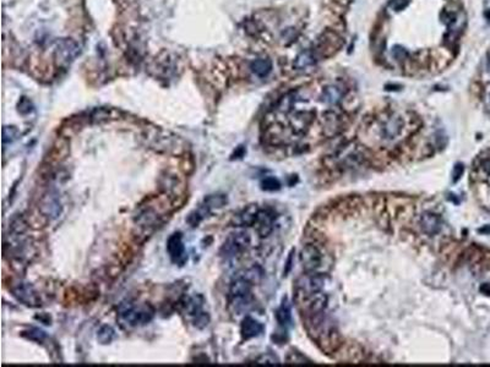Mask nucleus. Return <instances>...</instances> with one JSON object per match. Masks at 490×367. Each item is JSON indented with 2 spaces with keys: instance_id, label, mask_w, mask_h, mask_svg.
<instances>
[{
  "instance_id": "nucleus-1",
  "label": "nucleus",
  "mask_w": 490,
  "mask_h": 367,
  "mask_svg": "<svg viewBox=\"0 0 490 367\" xmlns=\"http://www.w3.org/2000/svg\"><path fill=\"white\" fill-rule=\"evenodd\" d=\"M154 316L153 309L147 304L137 305L132 301H125L118 309V318L123 326L134 328L151 322Z\"/></svg>"
},
{
  "instance_id": "nucleus-2",
  "label": "nucleus",
  "mask_w": 490,
  "mask_h": 367,
  "mask_svg": "<svg viewBox=\"0 0 490 367\" xmlns=\"http://www.w3.org/2000/svg\"><path fill=\"white\" fill-rule=\"evenodd\" d=\"M250 244V236L249 234L245 231H236L232 233L226 239L221 247V256L224 258H233V257L238 256L243 251L249 246Z\"/></svg>"
},
{
  "instance_id": "nucleus-3",
  "label": "nucleus",
  "mask_w": 490,
  "mask_h": 367,
  "mask_svg": "<svg viewBox=\"0 0 490 367\" xmlns=\"http://www.w3.org/2000/svg\"><path fill=\"white\" fill-rule=\"evenodd\" d=\"M202 301L201 296H196V298H190L185 304V310L189 315L193 317V322L198 328H204L207 326L210 317H208L207 312L202 310Z\"/></svg>"
},
{
  "instance_id": "nucleus-4",
  "label": "nucleus",
  "mask_w": 490,
  "mask_h": 367,
  "mask_svg": "<svg viewBox=\"0 0 490 367\" xmlns=\"http://www.w3.org/2000/svg\"><path fill=\"white\" fill-rule=\"evenodd\" d=\"M13 294L19 301L30 307H37L41 305V299L35 288L27 283H19L13 288Z\"/></svg>"
},
{
  "instance_id": "nucleus-5",
  "label": "nucleus",
  "mask_w": 490,
  "mask_h": 367,
  "mask_svg": "<svg viewBox=\"0 0 490 367\" xmlns=\"http://www.w3.org/2000/svg\"><path fill=\"white\" fill-rule=\"evenodd\" d=\"M321 261H322V255H321L319 248L314 245H305L300 251V262L306 272H315L320 267Z\"/></svg>"
},
{
  "instance_id": "nucleus-6",
  "label": "nucleus",
  "mask_w": 490,
  "mask_h": 367,
  "mask_svg": "<svg viewBox=\"0 0 490 367\" xmlns=\"http://www.w3.org/2000/svg\"><path fill=\"white\" fill-rule=\"evenodd\" d=\"M167 251L170 253V257L174 263L183 264L187 261V255H185V246L183 242L182 234L176 233L168 239L167 242Z\"/></svg>"
},
{
  "instance_id": "nucleus-7",
  "label": "nucleus",
  "mask_w": 490,
  "mask_h": 367,
  "mask_svg": "<svg viewBox=\"0 0 490 367\" xmlns=\"http://www.w3.org/2000/svg\"><path fill=\"white\" fill-rule=\"evenodd\" d=\"M260 211L259 206L250 205L245 207L244 210L235 214L232 219L233 227H252L255 224L256 218H258V213Z\"/></svg>"
},
{
  "instance_id": "nucleus-8",
  "label": "nucleus",
  "mask_w": 490,
  "mask_h": 367,
  "mask_svg": "<svg viewBox=\"0 0 490 367\" xmlns=\"http://www.w3.org/2000/svg\"><path fill=\"white\" fill-rule=\"evenodd\" d=\"M274 223H275V216L271 211L269 210H260L258 213V218L255 222V228L259 235L261 238H266L274 230Z\"/></svg>"
},
{
  "instance_id": "nucleus-9",
  "label": "nucleus",
  "mask_w": 490,
  "mask_h": 367,
  "mask_svg": "<svg viewBox=\"0 0 490 367\" xmlns=\"http://www.w3.org/2000/svg\"><path fill=\"white\" fill-rule=\"evenodd\" d=\"M419 225H421L422 230H423L425 234L433 236V235H436V234L441 230L443 222H441L440 217H439L438 214L432 213V212H425V213H423L421 216Z\"/></svg>"
},
{
  "instance_id": "nucleus-10",
  "label": "nucleus",
  "mask_w": 490,
  "mask_h": 367,
  "mask_svg": "<svg viewBox=\"0 0 490 367\" xmlns=\"http://www.w3.org/2000/svg\"><path fill=\"white\" fill-rule=\"evenodd\" d=\"M404 123L399 117H391L385 121L381 128V136L384 140L392 141L402 134Z\"/></svg>"
},
{
  "instance_id": "nucleus-11",
  "label": "nucleus",
  "mask_w": 490,
  "mask_h": 367,
  "mask_svg": "<svg viewBox=\"0 0 490 367\" xmlns=\"http://www.w3.org/2000/svg\"><path fill=\"white\" fill-rule=\"evenodd\" d=\"M39 208H41L42 213L48 218H55L61 212L60 201L55 194H47L46 196H43Z\"/></svg>"
},
{
  "instance_id": "nucleus-12",
  "label": "nucleus",
  "mask_w": 490,
  "mask_h": 367,
  "mask_svg": "<svg viewBox=\"0 0 490 367\" xmlns=\"http://www.w3.org/2000/svg\"><path fill=\"white\" fill-rule=\"evenodd\" d=\"M326 278L322 274H309L308 277L300 282V288L303 289L304 293L308 295H312L315 293H319L325 287Z\"/></svg>"
},
{
  "instance_id": "nucleus-13",
  "label": "nucleus",
  "mask_w": 490,
  "mask_h": 367,
  "mask_svg": "<svg viewBox=\"0 0 490 367\" xmlns=\"http://www.w3.org/2000/svg\"><path fill=\"white\" fill-rule=\"evenodd\" d=\"M252 296V282L245 277H239L233 282L229 289V298H247Z\"/></svg>"
},
{
  "instance_id": "nucleus-14",
  "label": "nucleus",
  "mask_w": 490,
  "mask_h": 367,
  "mask_svg": "<svg viewBox=\"0 0 490 367\" xmlns=\"http://www.w3.org/2000/svg\"><path fill=\"white\" fill-rule=\"evenodd\" d=\"M240 332L244 339H252V338L258 337L264 332V326L254 318L245 317L243 323H241Z\"/></svg>"
},
{
  "instance_id": "nucleus-15",
  "label": "nucleus",
  "mask_w": 490,
  "mask_h": 367,
  "mask_svg": "<svg viewBox=\"0 0 490 367\" xmlns=\"http://www.w3.org/2000/svg\"><path fill=\"white\" fill-rule=\"evenodd\" d=\"M326 305H328V295L323 293H315L310 295V300L308 304V310L311 315L316 316L321 315L323 310H325Z\"/></svg>"
},
{
  "instance_id": "nucleus-16",
  "label": "nucleus",
  "mask_w": 490,
  "mask_h": 367,
  "mask_svg": "<svg viewBox=\"0 0 490 367\" xmlns=\"http://www.w3.org/2000/svg\"><path fill=\"white\" fill-rule=\"evenodd\" d=\"M78 53V48L74 42L71 41H63L60 43V46L58 47V54L60 55V60L61 61H71L74 60V58L77 55Z\"/></svg>"
},
{
  "instance_id": "nucleus-17",
  "label": "nucleus",
  "mask_w": 490,
  "mask_h": 367,
  "mask_svg": "<svg viewBox=\"0 0 490 367\" xmlns=\"http://www.w3.org/2000/svg\"><path fill=\"white\" fill-rule=\"evenodd\" d=\"M250 69H252V71L255 75L260 76V77H265V76L269 75L270 71H271L272 63L269 59H256L250 65Z\"/></svg>"
},
{
  "instance_id": "nucleus-18",
  "label": "nucleus",
  "mask_w": 490,
  "mask_h": 367,
  "mask_svg": "<svg viewBox=\"0 0 490 367\" xmlns=\"http://www.w3.org/2000/svg\"><path fill=\"white\" fill-rule=\"evenodd\" d=\"M276 318H277L278 323L281 326H288L292 322V313H291V306H289L288 300L284 299L283 303L278 307L277 312H276Z\"/></svg>"
},
{
  "instance_id": "nucleus-19",
  "label": "nucleus",
  "mask_w": 490,
  "mask_h": 367,
  "mask_svg": "<svg viewBox=\"0 0 490 367\" xmlns=\"http://www.w3.org/2000/svg\"><path fill=\"white\" fill-rule=\"evenodd\" d=\"M227 199L223 196V195H211L205 199L204 205H202L201 208H204L205 212H210L211 210H215V208H221L226 205Z\"/></svg>"
},
{
  "instance_id": "nucleus-20",
  "label": "nucleus",
  "mask_w": 490,
  "mask_h": 367,
  "mask_svg": "<svg viewBox=\"0 0 490 367\" xmlns=\"http://www.w3.org/2000/svg\"><path fill=\"white\" fill-rule=\"evenodd\" d=\"M322 100L329 104H337L342 100V92H341L339 87L329 86L323 89Z\"/></svg>"
},
{
  "instance_id": "nucleus-21",
  "label": "nucleus",
  "mask_w": 490,
  "mask_h": 367,
  "mask_svg": "<svg viewBox=\"0 0 490 367\" xmlns=\"http://www.w3.org/2000/svg\"><path fill=\"white\" fill-rule=\"evenodd\" d=\"M310 121H311V118L308 113H298V114L293 118L292 126L297 132H303L304 130L306 129V126L310 124Z\"/></svg>"
},
{
  "instance_id": "nucleus-22",
  "label": "nucleus",
  "mask_w": 490,
  "mask_h": 367,
  "mask_svg": "<svg viewBox=\"0 0 490 367\" xmlns=\"http://www.w3.org/2000/svg\"><path fill=\"white\" fill-rule=\"evenodd\" d=\"M314 63H315V56L312 55L310 50H305V52H302L299 55H298L297 60H295V67H298L299 70H304L306 69V67L311 66Z\"/></svg>"
},
{
  "instance_id": "nucleus-23",
  "label": "nucleus",
  "mask_w": 490,
  "mask_h": 367,
  "mask_svg": "<svg viewBox=\"0 0 490 367\" xmlns=\"http://www.w3.org/2000/svg\"><path fill=\"white\" fill-rule=\"evenodd\" d=\"M114 337H115V332L111 326H103L101 327L100 330H98L97 339L102 344L111 343V341L114 339Z\"/></svg>"
},
{
  "instance_id": "nucleus-24",
  "label": "nucleus",
  "mask_w": 490,
  "mask_h": 367,
  "mask_svg": "<svg viewBox=\"0 0 490 367\" xmlns=\"http://www.w3.org/2000/svg\"><path fill=\"white\" fill-rule=\"evenodd\" d=\"M261 186H263L264 190L266 191H277L280 190L281 184L277 179H276V177L269 176V177H265L263 181H261Z\"/></svg>"
},
{
  "instance_id": "nucleus-25",
  "label": "nucleus",
  "mask_w": 490,
  "mask_h": 367,
  "mask_svg": "<svg viewBox=\"0 0 490 367\" xmlns=\"http://www.w3.org/2000/svg\"><path fill=\"white\" fill-rule=\"evenodd\" d=\"M19 136V131L14 126H5L3 129V142H13Z\"/></svg>"
},
{
  "instance_id": "nucleus-26",
  "label": "nucleus",
  "mask_w": 490,
  "mask_h": 367,
  "mask_svg": "<svg viewBox=\"0 0 490 367\" xmlns=\"http://www.w3.org/2000/svg\"><path fill=\"white\" fill-rule=\"evenodd\" d=\"M258 363H264V365H276L278 363V358L271 354H264L260 357L256 358Z\"/></svg>"
},
{
  "instance_id": "nucleus-27",
  "label": "nucleus",
  "mask_w": 490,
  "mask_h": 367,
  "mask_svg": "<svg viewBox=\"0 0 490 367\" xmlns=\"http://www.w3.org/2000/svg\"><path fill=\"white\" fill-rule=\"evenodd\" d=\"M27 333H29V334H27V338H29V339H31V340L42 341L44 339V338H46V334H44L43 330H41L38 328L30 329Z\"/></svg>"
},
{
  "instance_id": "nucleus-28",
  "label": "nucleus",
  "mask_w": 490,
  "mask_h": 367,
  "mask_svg": "<svg viewBox=\"0 0 490 367\" xmlns=\"http://www.w3.org/2000/svg\"><path fill=\"white\" fill-rule=\"evenodd\" d=\"M463 171H464V166L461 164V163H457L455 166H453V173H452V176H453V181H458V180L461 179V176H462V174H463Z\"/></svg>"
},
{
  "instance_id": "nucleus-29",
  "label": "nucleus",
  "mask_w": 490,
  "mask_h": 367,
  "mask_svg": "<svg viewBox=\"0 0 490 367\" xmlns=\"http://www.w3.org/2000/svg\"><path fill=\"white\" fill-rule=\"evenodd\" d=\"M407 5V0H393L391 7L393 8L395 10H401Z\"/></svg>"
},
{
  "instance_id": "nucleus-30",
  "label": "nucleus",
  "mask_w": 490,
  "mask_h": 367,
  "mask_svg": "<svg viewBox=\"0 0 490 367\" xmlns=\"http://www.w3.org/2000/svg\"><path fill=\"white\" fill-rule=\"evenodd\" d=\"M393 56H395L396 59H398V60H401V59H404L405 58V55H407V53L404 52L403 49H401V48H396L395 50H393Z\"/></svg>"
}]
</instances>
